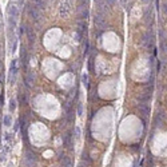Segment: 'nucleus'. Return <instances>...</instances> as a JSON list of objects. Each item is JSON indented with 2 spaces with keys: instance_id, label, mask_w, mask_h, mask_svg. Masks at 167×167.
<instances>
[{
  "instance_id": "4468645a",
  "label": "nucleus",
  "mask_w": 167,
  "mask_h": 167,
  "mask_svg": "<svg viewBox=\"0 0 167 167\" xmlns=\"http://www.w3.org/2000/svg\"><path fill=\"white\" fill-rule=\"evenodd\" d=\"M95 3L98 4V8H99V11H100V12L103 14L104 11H106V8H107V7H106L107 4H106V3L103 2V0H95Z\"/></svg>"
},
{
  "instance_id": "6ab92c4d",
  "label": "nucleus",
  "mask_w": 167,
  "mask_h": 167,
  "mask_svg": "<svg viewBox=\"0 0 167 167\" xmlns=\"http://www.w3.org/2000/svg\"><path fill=\"white\" fill-rule=\"evenodd\" d=\"M4 126H7V127L11 126V116L9 115H5L4 116Z\"/></svg>"
},
{
  "instance_id": "f3484780",
  "label": "nucleus",
  "mask_w": 167,
  "mask_h": 167,
  "mask_svg": "<svg viewBox=\"0 0 167 167\" xmlns=\"http://www.w3.org/2000/svg\"><path fill=\"white\" fill-rule=\"evenodd\" d=\"M19 102H20V104H21V106L27 104V96H26V94H24V92L19 94Z\"/></svg>"
},
{
  "instance_id": "393cba45",
  "label": "nucleus",
  "mask_w": 167,
  "mask_h": 167,
  "mask_svg": "<svg viewBox=\"0 0 167 167\" xmlns=\"http://www.w3.org/2000/svg\"><path fill=\"white\" fill-rule=\"evenodd\" d=\"M163 12H164V14L167 15V2H166V3L163 4Z\"/></svg>"
},
{
  "instance_id": "dca6fc26",
  "label": "nucleus",
  "mask_w": 167,
  "mask_h": 167,
  "mask_svg": "<svg viewBox=\"0 0 167 167\" xmlns=\"http://www.w3.org/2000/svg\"><path fill=\"white\" fill-rule=\"evenodd\" d=\"M32 3H34V5L38 9H43L44 8V2H43V0H32Z\"/></svg>"
},
{
  "instance_id": "f257e3e1",
  "label": "nucleus",
  "mask_w": 167,
  "mask_h": 167,
  "mask_svg": "<svg viewBox=\"0 0 167 167\" xmlns=\"http://www.w3.org/2000/svg\"><path fill=\"white\" fill-rule=\"evenodd\" d=\"M71 9V3L70 0H62L60 3V16L62 17H67Z\"/></svg>"
},
{
  "instance_id": "ddd939ff",
  "label": "nucleus",
  "mask_w": 167,
  "mask_h": 167,
  "mask_svg": "<svg viewBox=\"0 0 167 167\" xmlns=\"http://www.w3.org/2000/svg\"><path fill=\"white\" fill-rule=\"evenodd\" d=\"M139 110H140V112L144 116H147V115H150V107H148L147 104H139Z\"/></svg>"
},
{
  "instance_id": "423d86ee",
  "label": "nucleus",
  "mask_w": 167,
  "mask_h": 167,
  "mask_svg": "<svg viewBox=\"0 0 167 167\" xmlns=\"http://www.w3.org/2000/svg\"><path fill=\"white\" fill-rule=\"evenodd\" d=\"M26 159H27V164H28V167L35 166V164H36V160H38L36 155H35L34 152H31V151H28V152H27V157H26Z\"/></svg>"
},
{
  "instance_id": "cd10ccee",
  "label": "nucleus",
  "mask_w": 167,
  "mask_h": 167,
  "mask_svg": "<svg viewBox=\"0 0 167 167\" xmlns=\"http://www.w3.org/2000/svg\"><path fill=\"white\" fill-rule=\"evenodd\" d=\"M0 29H2V24H0Z\"/></svg>"
},
{
  "instance_id": "c85d7f7f",
  "label": "nucleus",
  "mask_w": 167,
  "mask_h": 167,
  "mask_svg": "<svg viewBox=\"0 0 167 167\" xmlns=\"http://www.w3.org/2000/svg\"><path fill=\"white\" fill-rule=\"evenodd\" d=\"M9 167H11V166H9Z\"/></svg>"
},
{
  "instance_id": "39448f33",
  "label": "nucleus",
  "mask_w": 167,
  "mask_h": 167,
  "mask_svg": "<svg viewBox=\"0 0 167 167\" xmlns=\"http://www.w3.org/2000/svg\"><path fill=\"white\" fill-rule=\"evenodd\" d=\"M8 14H9V17H12V19H17L19 17V8L16 7V5H14V4H11L9 7H8Z\"/></svg>"
},
{
  "instance_id": "20e7f679",
  "label": "nucleus",
  "mask_w": 167,
  "mask_h": 167,
  "mask_svg": "<svg viewBox=\"0 0 167 167\" xmlns=\"http://www.w3.org/2000/svg\"><path fill=\"white\" fill-rule=\"evenodd\" d=\"M142 43L144 44L147 48H150L151 47V43H152V34L150 31H147L144 35H143V39H142Z\"/></svg>"
},
{
  "instance_id": "f8f14e48",
  "label": "nucleus",
  "mask_w": 167,
  "mask_h": 167,
  "mask_svg": "<svg viewBox=\"0 0 167 167\" xmlns=\"http://www.w3.org/2000/svg\"><path fill=\"white\" fill-rule=\"evenodd\" d=\"M71 139H72V136H71L70 132H67L64 136H63V142H64V147L67 148H71Z\"/></svg>"
},
{
  "instance_id": "b1692460",
  "label": "nucleus",
  "mask_w": 167,
  "mask_h": 167,
  "mask_svg": "<svg viewBox=\"0 0 167 167\" xmlns=\"http://www.w3.org/2000/svg\"><path fill=\"white\" fill-rule=\"evenodd\" d=\"M131 148L135 150V151H138V150H140V146L139 144H132V146H131Z\"/></svg>"
},
{
  "instance_id": "9b49d317",
  "label": "nucleus",
  "mask_w": 167,
  "mask_h": 167,
  "mask_svg": "<svg viewBox=\"0 0 167 167\" xmlns=\"http://www.w3.org/2000/svg\"><path fill=\"white\" fill-rule=\"evenodd\" d=\"M60 164L62 167H72V162H71V159L68 157H60Z\"/></svg>"
},
{
  "instance_id": "412c9836",
  "label": "nucleus",
  "mask_w": 167,
  "mask_h": 167,
  "mask_svg": "<svg viewBox=\"0 0 167 167\" xmlns=\"http://www.w3.org/2000/svg\"><path fill=\"white\" fill-rule=\"evenodd\" d=\"M150 100V95H143V96H139V102H147Z\"/></svg>"
},
{
  "instance_id": "4be33fe9",
  "label": "nucleus",
  "mask_w": 167,
  "mask_h": 167,
  "mask_svg": "<svg viewBox=\"0 0 167 167\" xmlns=\"http://www.w3.org/2000/svg\"><path fill=\"white\" fill-rule=\"evenodd\" d=\"M75 136L76 138H80V128L79 127H75Z\"/></svg>"
},
{
  "instance_id": "bb28decb",
  "label": "nucleus",
  "mask_w": 167,
  "mask_h": 167,
  "mask_svg": "<svg viewBox=\"0 0 167 167\" xmlns=\"http://www.w3.org/2000/svg\"><path fill=\"white\" fill-rule=\"evenodd\" d=\"M143 2H144V3H147V2H150V0H143Z\"/></svg>"
},
{
  "instance_id": "5701e85b",
  "label": "nucleus",
  "mask_w": 167,
  "mask_h": 167,
  "mask_svg": "<svg viewBox=\"0 0 167 167\" xmlns=\"http://www.w3.org/2000/svg\"><path fill=\"white\" fill-rule=\"evenodd\" d=\"M83 114V106L82 103H79V107H77V115H82Z\"/></svg>"
},
{
  "instance_id": "a211bd4d",
  "label": "nucleus",
  "mask_w": 167,
  "mask_h": 167,
  "mask_svg": "<svg viewBox=\"0 0 167 167\" xmlns=\"http://www.w3.org/2000/svg\"><path fill=\"white\" fill-rule=\"evenodd\" d=\"M82 82H83V84L88 88V75L87 74H83L82 75Z\"/></svg>"
},
{
  "instance_id": "f03ea898",
  "label": "nucleus",
  "mask_w": 167,
  "mask_h": 167,
  "mask_svg": "<svg viewBox=\"0 0 167 167\" xmlns=\"http://www.w3.org/2000/svg\"><path fill=\"white\" fill-rule=\"evenodd\" d=\"M28 15L31 16V19L34 20V21H39L40 20V12H39V9L35 7V5H28Z\"/></svg>"
},
{
  "instance_id": "a878e982",
  "label": "nucleus",
  "mask_w": 167,
  "mask_h": 167,
  "mask_svg": "<svg viewBox=\"0 0 167 167\" xmlns=\"http://www.w3.org/2000/svg\"><path fill=\"white\" fill-rule=\"evenodd\" d=\"M106 2L108 3L110 5H114V4H115V2H116V0H106Z\"/></svg>"
},
{
  "instance_id": "7ed1b4c3",
  "label": "nucleus",
  "mask_w": 167,
  "mask_h": 167,
  "mask_svg": "<svg viewBox=\"0 0 167 167\" xmlns=\"http://www.w3.org/2000/svg\"><path fill=\"white\" fill-rule=\"evenodd\" d=\"M94 23H95V26H96V28H99V29H104L106 28V20H104L103 15H96V16H95Z\"/></svg>"
},
{
  "instance_id": "0eeeda50",
  "label": "nucleus",
  "mask_w": 167,
  "mask_h": 167,
  "mask_svg": "<svg viewBox=\"0 0 167 167\" xmlns=\"http://www.w3.org/2000/svg\"><path fill=\"white\" fill-rule=\"evenodd\" d=\"M163 120H164V112H163V111H160L159 114L155 116V119H154V124H155V126H162V124H163Z\"/></svg>"
},
{
  "instance_id": "6e6552de",
  "label": "nucleus",
  "mask_w": 167,
  "mask_h": 167,
  "mask_svg": "<svg viewBox=\"0 0 167 167\" xmlns=\"http://www.w3.org/2000/svg\"><path fill=\"white\" fill-rule=\"evenodd\" d=\"M11 74H12V77H11V83H14V80H15V76H16V74H17V65H16V60L14 59L12 62H11Z\"/></svg>"
},
{
  "instance_id": "2eb2a0df",
  "label": "nucleus",
  "mask_w": 167,
  "mask_h": 167,
  "mask_svg": "<svg viewBox=\"0 0 167 167\" xmlns=\"http://www.w3.org/2000/svg\"><path fill=\"white\" fill-rule=\"evenodd\" d=\"M32 82H34V74H32V71H29L28 75H27V77H26V86H27V87H31Z\"/></svg>"
},
{
  "instance_id": "aec40b11",
  "label": "nucleus",
  "mask_w": 167,
  "mask_h": 167,
  "mask_svg": "<svg viewBox=\"0 0 167 167\" xmlns=\"http://www.w3.org/2000/svg\"><path fill=\"white\" fill-rule=\"evenodd\" d=\"M15 108H16L15 100H14V99H11V100H9V111H15Z\"/></svg>"
},
{
  "instance_id": "9d476101",
  "label": "nucleus",
  "mask_w": 167,
  "mask_h": 167,
  "mask_svg": "<svg viewBox=\"0 0 167 167\" xmlns=\"http://www.w3.org/2000/svg\"><path fill=\"white\" fill-rule=\"evenodd\" d=\"M27 38H28V41H29V44L34 46L35 43V32H34V29L32 28H27Z\"/></svg>"
},
{
  "instance_id": "1a4fd4ad",
  "label": "nucleus",
  "mask_w": 167,
  "mask_h": 167,
  "mask_svg": "<svg viewBox=\"0 0 167 167\" xmlns=\"http://www.w3.org/2000/svg\"><path fill=\"white\" fill-rule=\"evenodd\" d=\"M20 59H21V63L24 64V65H27V50H26V47L21 44V47H20Z\"/></svg>"
}]
</instances>
